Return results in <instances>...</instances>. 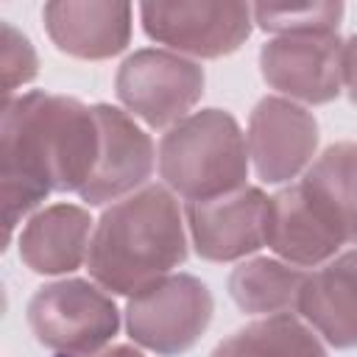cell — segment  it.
Segmentation results:
<instances>
[{
	"mask_svg": "<svg viewBox=\"0 0 357 357\" xmlns=\"http://www.w3.org/2000/svg\"><path fill=\"white\" fill-rule=\"evenodd\" d=\"M254 22L276 36L290 33H337L343 3H298V6H251Z\"/></svg>",
	"mask_w": 357,
	"mask_h": 357,
	"instance_id": "18",
	"label": "cell"
},
{
	"mask_svg": "<svg viewBox=\"0 0 357 357\" xmlns=\"http://www.w3.org/2000/svg\"><path fill=\"white\" fill-rule=\"evenodd\" d=\"M92 218L75 204H50L39 209L20 231V259L45 276L73 273L86 262Z\"/></svg>",
	"mask_w": 357,
	"mask_h": 357,
	"instance_id": "15",
	"label": "cell"
},
{
	"mask_svg": "<svg viewBox=\"0 0 357 357\" xmlns=\"http://www.w3.org/2000/svg\"><path fill=\"white\" fill-rule=\"evenodd\" d=\"M142 31L167 45L178 56L220 59L234 53L251 33V6L245 3H206V0H178V3H142L139 6Z\"/></svg>",
	"mask_w": 357,
	"mask_h": 357,
	"instance_id": "7",
	"label": "cell"
},
{
	"mask_svg": "<svg viewBox=\"0 0 357 357\" xmlns=\"http://www.w3.org/2000/svg\"><path fill=\"white\" fill-rule=\"evenodd\" d=\"M201 64L162 47L134 50L117 70L120 103L151 128H173L204 95Z\"/></svg>",
	"mask_w": 357,
	"mask_h": 357,
	"instance_id": "6",
	"label": "cell"
},
{
	"mask_svg": "<svg viewBox=\"0 0 357 357\" xmlns=\"http://www.w3.org/2000/svg\"><path fill=\"white\" fill-rule=\"evenodd\" d=\"M209 357H326V349L304 321L282 312L240 326Z\"/></svg>",
	"mask_w": 357,
	"mask_h": 357,
	"instance_id": "17",
	"label": "cell"
},
{
	"mask_svg": "<svg viewBox=\"0 0 357 357\" xmlns=\"http://www.w3.org/2000/svg\"><path fill=\"white\" fill-rule=\"evenodd\" d=\"M95 106L42 89L6 98L0 117V192L6 240L50 192H81L95 170Z\"/></svg>",
	"mask_w": 357,
	"mask_h": 357,
	"instance_id": "1",
	"label": "cell"
},
{
	"mask_svg": "<svg viewBox=\"0 0 357 357\" xmlns=\"http://www.w3.org/2000/svg\"><path fill=\"white\" fill-rule=\"evenodd\" d=\"M33 337L61 357H92L120 329L112 296L84 279H61L39 287L28 301Z\"/></svg>",
	"mask_w": 357,
	"mask_h": 357,
	"instance_id": "4",
	"label": "cell"
},
{
	"mask_svg": "<svg viewBox=\"0 0 357 357\" xmlns=\"http://www.w3.org/2000/svg\"><path fill=\"white\" fill-rule=\"evenodd\" d=\"M296 190L312 218L340 243H357V142L329 145L304 176Z\"/></svg>",
	"mask_w": 357,
	"mask_h": 357,
	"instance_id": "13",
	"label": "cell"
},
{
	"mask_svg": "<svg viewBox=\"0 0 357 357\" xmlns=\"http://www.w3.org/2000/svg\"><path fill=\"white\" fill-rule=\"evenodd\" d=\"M92 357H145V354L137 351V349H131V346H112V349L98 351V354H92Z\"/></svg>",
	"mask_w": 357,
	"mask_h": 357,
	"instance_id": "21",
	"label": "cell"
},
{
	"mask_svg": "<svg viewBox=\"0 0 357 357\" xmlns=\"http://www.w3.org/2000/svg\"><path fill=\"white\" fill-rule=\"evenodd\" d=\"M245 145L262 181H290L312 165L318 148V120L312 112L287 98H262L248 117Z\"/></svg>",
	"mask_w": 357,
	"mask_h": 357,
	"instance_id": "9",
	"label": "cell"
},
{
	"mask_svg": "<svg viewBox=\"0 0 357 357\" xmlns=\"http://www.w3.org/2000/svg\"><path fill=\"white\" fill-rule=\"evenodd\" d=\"M184 218L201 259H243L265 245L268 195L259 187H243L215 201L187 204Z\"/></svg>",
	"mask_w": 357,
	"mask_h": 357,
	"instance_id": "10",
	"label": "cell"
},
{
	"mask_svg": "<svg viewBox=\"0 0 357 357\" xmlns=\"http://www.w3.org/2000/svg\"><path fill=\"white\" fill-rule=\"evenodd\" d=\"M212 293L190 273H170L137 296L126 307V329L134 343L162 357L190 351L212 321Z\"/></svg>",
	"mask_w": 357,
	"mask_h": 357,
	"instance_id": "5",
	"label": "cell"
},
{
	"mask_svg": "<svg viewBox=\"0 0 357 357\" xmlns=\"http://www.w3.org/2000/svg\"><path fill=\"white\" fill-rule=\"evenodd\" d=\"M265 84L304 103H329L343 89V42L337 33L273 36L259 50Z\"/></svg>",
	"mask_w": 357,
	"mask_h": 357,
	"instance_id": "8",
	"label": "cell"
},
{
	"mask_svg": "<svg viewBox=\"0 0 357 357\" xmlns=\"http://www.w3.org/2000/svg\"><path fill=\"white\" fill-rule=\"evenodd\" d=\"M187 259L184 215L170 190L153 184L114 201L92 229L86 271L109 293L137 296Z\"/></svg>",
	"mask_w": 357,
	"mask_h": 357,
	"instance_id": "2",
	"label": "cell"
},
{
	"mask_svg": "<svg viewBox=\"0 0 357 357\" xmlns=\"http://www.w3.org/2000/svg\"><path fill=\"white\" fill-rule=\"evenodd\" d=\"M95 117L100 128L98 162L78 195L89 206H103L109 201H120L131 195L137 187H142L151 178L153 142L117 106L95 103Z\"/></svg>",
	"mask_w": 357,
	"mask_h": 357,
	"instance_id": "11",
	"label": "cell"
},
{
	"mask_svg": "<svg viewBox=\"0 0 357 357\" xmlns=\"http://www.w3.org/2000/svg\"><path fill=\"white\" fill-rule=\"evenodd\" d=\"M159 176L187 204L215 201L245 187L248 145L237 120L223 109H201L165 131Z\"/></svg>",
	"mask_w": 357,
	"mask_h": 357,
	"instance_id": "3",
	"label": "cell"
},
{
	"mask_svg": "<svg viewBox=\"0 0 357 357\" xmlns=\"http://www.w3.org/2000/svg\"><path fill=\"white\" fill-rule=\"evenodd\" d=\"M134 8L128 3H45L42 22L50 42L75 59L103 61L126 50Z\"/></svg>",
	"mask_w": 357,
	"mask_h": 357,
	"instance_id": "12",
	"label": "cell"
},
{
	"mask_svg": "<svg viewBox=\"0 0 357 357\" xmlns=\"http://www.w3.org/2000/svg\"><path fill=\"white\" fill-rule=\"evenodd\" d=\"M301 318L335 349L357 346V248L307 273L298 307Z\"/></svg>",
	"mask_w": 357,
	"mask_h": 357,
	"instance_id": "14",
	"label": "cell"
},
{
	"mask_svg": "<svg viewBox=\"0 0 357 357\" xmlns=\"http://www.w3.org/2000/svg\"><path fill=\"white\" fill-rule=\"evenodd\" d=\"M0 73H3V100L14 98V89L33 81L39 73L36 50L25 33L11 22H0Z\"/></svg>",
	"mask_w": 357,
	"mask_h": 357,
	"instance_id": "19",
	"label": "cell"
},
{
	"mask_svg": "<svg viewBox=\"0 0 357 357\" xmlns=\"http://www.w3.org/2000/svg\"><path fill=\"white\" fill-rule=\"evenodd\" d=\"M307 273L290 262L257 257L240 262L229 276L231 301L251 315H282L298 307Z\"/></svg>",
	"mask_w": 357,
	"mask_h": 357,
	"instance_id": "16",
	"label": "cell"
},
{
	"mask_svg": "<svg viewBox=\"0 0 357 357\" xmlns=\"http://www.w3.org/2000/svg\"><path fill=\"white\" fill-rule=\"evenodd\" d=\"M343 89L357 106V33L343 42Z\"/></svg>",
	"mask_w": 357,
	"mask_h": 357,
	"instance_id": "20",
	"label": "cell"
}]
</instances>
